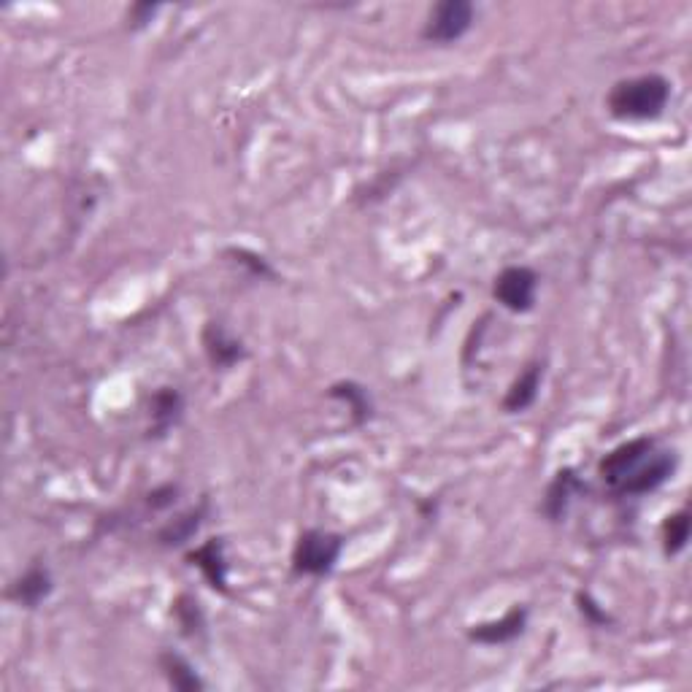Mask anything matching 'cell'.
<instances>
[{"mask_svg": "<svg viewBox=\"0 0 692 692\" xmlns=\"http://www.w3.org/2000/svg\"><path fill=\"white\" fill-rule=\"evenodd\" d=\"M674 449L663 447L657 438H630L614 447L598 465V476L614 495L622 498H641L663 487L676 471Z\"/></svg>", "mask_w": 692, "mask_h": 692, "instance_id": "obj_1", "label": "cell"}, {"mask_svg": "<svg viewBox=\"0 0 692 692\" xmlns=\"http://www.w3.org/2000/svg\"><path fill=\"white\" fill-rule=\"evenodd\" d=\"M671 101V82L660 73H647V76H633L622 79L611 87L606 106L611 117L625 119V122H647V119L663 117Z\"/></svg>", "mask_w": 692, "mask_h": 692, "instance_id": "obj_2", "label": "cell"}, {"mask_svg": "<svg viewBox=\"0 0 692 692\" xmlns=\"http://www.w3.org/2000/svg\"><path fill=\"white\" fill-rule=\"evenodd\" d=\"M344 552V538L330 530H306L292 549V571L298 576H328Z\"/></svg>", "mask_w": 692, "mask_h": 692, "instance_id": "obj_3", "label": "cell"}, {"mask_svg": "<svg viewBox=\"0 0 692 692\" xmlns=\"http://www.w3.org/2000/svg\"><path fill=\"white\" fill-rule=\"evenodd\" d=\"M474 19V3H468V0H444V3H438V6H433V11H430L428 22H425V30H422V38L430 41V44H455V41H460V38L471 30Z\"/></svg>", "mask_w": 692, "mask_h": 692, "instance_id": "obj_4", "label": "cell"}, {"mask_svg": "<svg viewBox=\"0 0 692 692\" xmlns=\"http://www.w3.org/2000/svg\"><path fill=\"white\" fill-rule=\"evenodd\" d=\"M538 292V274L528 265H509L501 274L495 276L492 284V295L501 303L503 309L514 311V314H525L536 306Z\"/></svg>", "mask_w": 692, "mask_h": 692, "instance_id": "obj_5", "label": "cell"}, {"mask_svg": "<svg viewBox=\"0 0 692 692\" xmlns=\"http://www.w3.org/2000/svg\"><path fill=\"white\" fill-rule=\"evenodd\" d=\"M525 628H528V609H525V606H514L506 617H501V620L474 625V630H471L468 636H471V641H476V644L501 647V644H511L514 638L522 636Z\"/></svg>", "mask_w": 692, "mask_h": 692, "instance_id": "obj_6", "label": "cell"}, {"mask_svg": "<svg viewBox=\"0 0 692 692\" xmlns=\"http://www.w3.org/2000/svg\"><path fill=\"white\" fill-rule=\"evenodd\" d=\"M203 349L214 368H233L246 357L244 344L236 336H230L225 325L219 322H209L203 330Z\"/></svg>", "mask_w": 692, "mask_h": 692, "instance_id": "obj_7", "label": "cell"}, {"mask_svg": "<svg viewBox=\"0 0 692 692\" xmlns=\"http://www.w3.org/2000/svg\"><path fill=\"white\" fill-rule=\"evenodd\" d=\"M584 490L582 479L576 476L574 468H563L557 471V476L552 479V484L547 487V495H544V517L552 519V522H560V519L568 514V506L574 501L576 495Z\"/></svg>", "mask_w": 692, "mask_h": 692, "instance_id": "obj_8", "label": "cell"}, {"mask_svg": "<svg viewBox=\"0 0 692 692\" xmlns=\"http://www.w3.org/2000/svg\"><path fill=\"white\" fill-rule=\"evenodd\" d=\"M192 565L201 568L206 582L217 592H228V557H225V541L222 538H209L203 547H198L190 555Z\"/></svg>", "mask_w": 692, "mask_h": 692, "instance_id": "obj_9", "label": "cell"}, {"mask_svg": "<svg viewBox=\"0 0 692 692\" xmlns=\"http://www.w3.org/2000/svg\"><path fill=\"white\" fill-rule=\"evenodd\" d=\"M541 379H544V368L538 363L528 365L519 379H514V384L506 392L503 398V411L509 414H519V411H528L538 398V390H541Z\"/></svg>", "mask_w": 692, "mask_h": 692, "instance_id": "obj_10", "label": "cell"}, {"mask_svg": "<svg viewBox=\"0 0 692 692\" xmlns=\"http://www.w3.org/2000/svg\"><path fill=\"white\" fill-rule=\"evenodd\" d=\"M52 592V574L44 565H33L28 568L22 579L11 587V598L22 603L25 609H36L38 603H44Z\"/></svg>", "mask_w": 692, "mask_h": 692, "instance_id": "obj_11", "label": "cell"}, {"mask_svg": "<svg viewBox=\"0 0 692 692\" xmlns=\"http://www.w3.org/2000/svg\"><path fill=\"white\" fill-rule=\"evenodd\" d=\"M184 414L182 392L173 387H163L152 395V430L155 436H165L168 430L179 425Z\"/></svg>", "mask_w": 692, "mask_h": 692, "instance_id": "obj_12", "label": "cell"}, {"mask_svg": "<svg viewBox=\"0 0 692 692\" xmlns=\"http://www.w3.org/2000/svg\"><path fill=\"white\" fill-rule=\"evenodd\" d=\"M160 665H163L165 679L171 682L173 690H203V679L182 655L165 652V655L160 657Z\"/></svg>", "mask_w": 692, "mask_h": 692, "instance_id": "obj_13", "label": "cell"}, {"mask_svg": "<svg viewBox=\"0 0 692 692\" xmlns=\"http://www.w3.org/2000/svg\"><path fill=\"white\" fill-rule=\"evenodd\" d=\"M203 514H206V503H201V509H192L184 517L173 519L171 525H165L160 530V544H165V547H182V544H187L198 533V528H201Z\"/></svg>", "mask_w": 692, "mask_h": 692, "instance_id": "obj_14", "label": "cell"}, {"mask_svg": "<svg viewBox=\"0 0 692 692\" xmlns=\"http://www.w3.org/2000/svg\"><path fill=\"white\" fill-rule=\"evenodd\" d=\"M330 398H336V401H344L349 409H352V417H355L357 425H363V422H368V417H371V395L365 392V387H360V384L355 382H341V384H333V390H330Z\"/></svg>", "mask_w": 692, "mask_h": 692, "instance_id": "obj_15", "label": "cell"}, {"mask_svg": "<svg viewBox=\"0 0 692 692\" xmlns=\"http://www.w3.org/2000/svg\"><path fill=\"white\" fill-rule=\"evenodd\" d=\"M690 530H692V519L690 511H676L671 517L663 522V549L665 555L674 557L679 555L687 541H690Z\"/></svg>", "mask_w": 692, "mask_h": 692, "instance_id": "obj_16", "label": "cell"}, {"mask_svg": "<svg viewBox=\"0 0 692 692\" xmlns=\"http://www.w3.org/2000/svg\"><path fill=\"white\" fill-rule=\"evenodd\" d=\"M230 257H236L238 265H244V268H249L252 274L260 276V279H274V268L265 263L263 257H257L255 252H246V249H230L228 252Z\"/></svg>", "mask_w": 692, "mask_h": 692, "instance_id": "obj_17", "label": "cell"}, {"mask_svg": "<svg viewBox=\"0 0 692 692\" xmlns=\"http://www.w3.org/2000/svg\"><path fill=\"white\" fill-rule=\"evenodd\" d=\"M176 614H179V620H182V628L187 630V633H195V630H201L203 620H201V609H198V603H192L190 598H179V603H176Z\"/></svg>", "mask_w": 692, "mask_h": 692, "instance_id": "obj_18", "label": "cell"}, {"mask_svg": "<svg viewBox=\"0 0 692 692\" xmlns=\"http://www.w3.org/2000/svg\"><path fill=\"white\" fill-rule=\"evenodd\" d=\"M176 495H179V487H176V484H163V487H157V490L149 492L146 503H149L152 509L163 511V509H168V506H173V503H176Z\"/></svg>", "mask_w": 692, "mask_h": 692, "instance_id": "obj_19", "label": "cell"}, {"mask_svg": "<svg viewBox=\"0 0 692 692\" xmlns=\"http://www.w3.org/2000/svg\"><path fill=\"white\" fill-rule=\"evenodd\" d=\"M579 611L587 617L590 625H609V614H606L598 603L592 601L590 595H584V592L579 595Z\"/></svg>", "mask_w": 692, "mask_h": 692, "instance_id": "obj_20", "label": "cell"}, {"mask_svg": "<svg viewBox=\"0 0 692 692\" xmlns=\"http://www.w3.org/2000/svg\"><path fill=\"white\" fill-rule=\"evenodd\" d=\"M157 9H160V6H152V3H136V6H133V9H130V14H128L130 25H133V28H144L146 22H152V17L157 14Z\"/></svg>", "mask_w": 692, "mask_h": 692, "instance_id": "obj_21", "label": "cell"}]
</instances>
